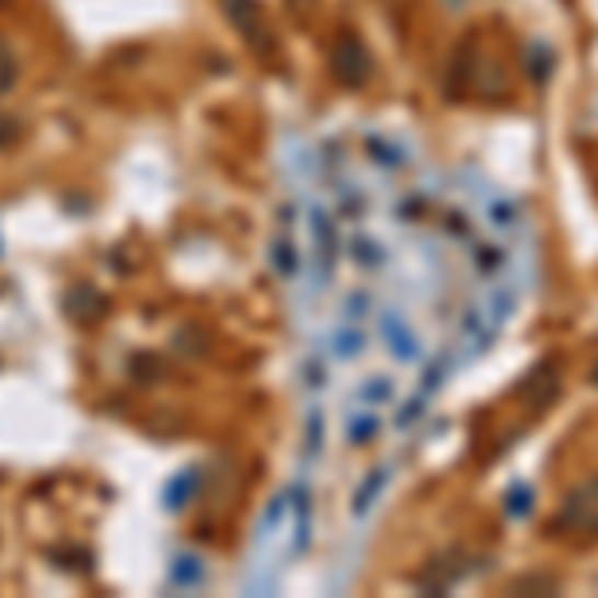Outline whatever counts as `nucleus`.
<instances>
[{"instance_id": "nucleus-1", "label": "nucleus", "mask_w": 598, "mask_h": 598, "mask_svg": "<svg viewBox=\"0 0 598 598\" xmlns=\"http://www.w3.org/2000/svg\"><path fill=\"white\" fill-rule=\"evenodd\" d=\"M563 519L575 522L578 531L598 534V479L571 495V503H566V510H563ZM563 519H559V522H563Z\"/></svg>"}]
</instances>
